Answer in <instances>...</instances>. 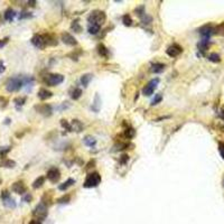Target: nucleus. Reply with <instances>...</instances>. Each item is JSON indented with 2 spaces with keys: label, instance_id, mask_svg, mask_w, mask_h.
<instances>
[{
  "label": "nucleus",
  "instance_id": "1",
  "mask_svg": "<svg viewBox=\"0 0 224 224\" xmlns=\"http://www.w3.org/2000/svg\"><path fill=\"white\" fill-rule=\"evenodd\" d=\"M33 82V78L29 76H13L6 82V90L8 92H18L25 84Z\"/></svg>",
  "mask_w": 224,
  "mask_h": 224
},
{
  "label": "nucleus",
  "instance_id": "2",
  "mask_svg": "<svg viewBox=\"0 0 224 224\" xmlns=\"http://www.w3.org/2000/svg\"><path fill=\"white\" fill-rule=\"evenodd\" d=\"M107 19V16H105V13L101 10H93L92 13H90L88 20L90 24H95V25H100L101 26Z\"/></svg>",
  "mask_w": 224,
  "mask_h": 224
},
{
  "label": "nucleus",
  "instance_id": "3",
  "mask_svg": "<svg viewBox=\"0 0 224 224\" xmlns=\"http://www.w3.org/2000/svg\"><path fill=\"white\" fill-rule=\"evenodd\" d=\"M100 183H101V175L99 173L94 171V173H90L86 176V179L83 185L86 188H91V187H96Z\"/></svg>",
  "mask_w": 224,
  "mask_h": 224
},
{
  "label": "nucleus",
  "instance_id": "4",
  "mask_svg": "<svg viewBox=\"0 0 224 224\" xmlns=\"http://www.w3.org/2000/svg\"><path fill=\"white\" fill-rule=\"evenodd\" d=\"M47 214H48L47 206H46L45 204L42 203V202H40L39 204L35 207L34 212H33V215L36 217V220H39V221L45 220L46 217H47Z\"/></svg>",
  "mask_w": 224,
  "mask_h": 224
},
{
  "label": "nucleus",
  "instance_id": "5",
  "mask_svg": "<svg viewBox=\"0 0 224 224\" xmlns=\"http://www.w3.org/2000/svg\"><path fill=\"white\" fill-rule=\"evenodd\" d=\"M63 81H64V76L62 74H48L44 79V82L49 86L59 85Z\"/></svg>",
  "mask_w": 224,
  "mask_h": 224
},
{
  "label": "nucleus",
  "instance_id": "6",
  "mask_svg": "<svg viewBox=\"0 0 224 224\" xmlns=\"http://www.w3.org/2000/svg\"><path fill=\"white\" fill-rule=\"evenodd\" d=\"M198 33L202 35L203 38H207V39H210V37H211L212 35L215 34V27L211 24L204 25V26H202L200 29H198Z\"/></svg>",
  "mask_w": 224,
  "mask_h": 224
},
{
  "label": "nucleus",
  "instance_id": "7",
  "mask_svg": "<svg viewBox=\"0 0 224 224\" xmlns=\"http://www.w3.org/2000/svg\"><path fill=\"white\" fill-rule=\"evenodd\" d=\"M158 83H159V79L158 78L154 79V80H151L150 82H148V84H147V85L144 88V90H142V93L147 96H150L152 93H154L155 89L157 88Z\"/></svg>",
  "mask_w": 224,
  "mask_h": 224
},
{
  "label": "nucleus",
  "instance_id": "8",
  "mask_svg": "<svg viewBox=\"0 0 224 224\" xmlns=\"http://www.w3.org/2000/svg\"><path fill=\"white\" fill-rule=\"evenodd\" d=\"M32 44L35 46L36 48H39V49H44L46 47V43H45V39H44L43 35H39V34H35L34 36L32 37L30 39Z\"/></svg>",
  "mask_w": 224,
  "mask_h": 224
},
{
  "label": "nucleus",
  "instance_id": "9",
  "mask_svg": "<svg viewBox=\"0 0 224 224\" xmlns=\"http://www.w3.org/2000/svg\"><path fill=\"white\" fill-rule=\"evenodd\" d=\"M11 191L19 195H24L26 194L27 192V187L23 181H15V183L11 185Z\"/></svg>",
  "mask_w": 224,
  "mask_h": 224
},
{
  "label": "nucleus",
  "instance_id": "10",
  "mask_svg": "<svg viewBox=\"0 0 224 224\" xmlns=\"http://www.w3.org/2000/svg\"><path fill=\"white\" fill-rule=\"evenodd\" d=\"M35 110L42 115H44V117H49V115H52V112H53L52 107L49 104H38V105H35Z\"/></svg>",
  "mask_w": 224,
  "mask_h": 224
},
{
  "label": "nucleus",
  "instance_id": "11",
  "mask_svg": "<svg viewBox=\"0 0 224 224\" xmlns=\"http://www.w3.org/2000/svg\"><path fill=\"white\" fill-rule=\"evenodd\" d=\"M48 181H51L52 183H56L59 181V178H61V171L55 167H52L49 171H47V175H46Z\"/></svg>",
  "mask_w": 224,
  "mask_h": 224
},
{
  "label": "nucleus",
  "instance_id": "12",
  "mask_svg": "<svg viewBox=\"0 0 224 224\" xmlns=\"http://www.w3.org/2000/svg\"><path fill=\"white\" fill-rule=\"evenodd\" d=\"M181 52H183L181 46H179L178 44H173V45H171L167 48L166 53H167L168 56H171V57H176V56H178Z\"/></svg>",
  "mask_w": 224,
  "mask_h": 224
},
{
  "label": "nucleus",
  "instance_id": "13",
  "mask_svg": "<svg viewBox=\"0 0 224 224\" xmlns=\"http://www.w3.org/2000/svg\"><path fill=\"white\" fill-rule=\"evenodd\" d=\"M62 40H63V43L69 46H75L78 44L76 39H75L69 33H63V34H62Z\"/></svg>",
  "mask_w": 224,
  "mask_h": 224
},
{
  "label": "nucleus",
  "instance_id": "14",
  "mask_svg": "<svg viewBox=\"0 0 224 224\" xmlns=\"http://www.w3.org/2000/svg\"><path fill=\"white\" fill-rule=\"evenodd\" d=\"M38 98H39L40 100H47L49 99V98H52L53 96V93H52L51 91L46 90V89H40L39 91H38Z\"/></svg>",
  "mask_w": 224,
  "mask_h": 224
},
{
  "label": "nucleus",
  "instance_id": "15",
  "mask_svg": "<svg viewBox=\"0 0 224 224\" xmlns=\"http://www.w3.org/2000/svg\"><path fill=\"white\" fill-rule=\"evenodd\" d=\"M43 37H44V39H45L46 46L57 45V40H56V38L54 37L53 35H51V34H45V35H43Z\"/></svg>",
  "mask_w": 224,
  "mask_h": 224
},
{
  "label": "nucleus",
  "instance_id": "16",
  "mask_svg": "<svg viewBox=\"0 0 224 224\" xmlns=\"http://www.w3.org/2000/svg\"><path fill=\"white\" fill-rule=\"evenodd\" d=\"M15 17H16V11L11 8H8L5 11V13H3V18H5L7 22H13Z\"/></svg>",
  "mask_w": 224,
  "mask_h": 224
},
{
  "label": "nucleus",
  "instance_id": "17",
  "mask_svg": "<svg viewBox=\"0 0 224 224\" xmlns=\"http://www.w3.org/2000/svg\"><path fill=\"white\" fill-rule=\"evenodd\" d=\"M71 129H72V131H76V132H81V131L83 130V125L81 121L79 120H73L72 123H71Z\"/></svg>",
  "mask_w": 224,
  "mask_h": 224
},
{
  "label": "nucleus",
  "instance_id": "18",
  "mask_svg": "<svg viewBox=\"0 0 224 224\" xmlns=\"http://www.w3.org/2000/svg\"><path fill=\"white\" fill-rule=\"evenodd\" d=\"M165 64H161V63H155V64L151 65V71L152 73H161L164 72V69H165Z\"/></svg>",
  "mask_w": 224,
  "mask_h": 224
},
{
  "label": "nucleus",
  "instance_id": "19",
  "mask_svg": "<svg viewBox=\"0 0 224 224\" xmlns=\"http://www.w3.org/2000/svg\"><path fill=\"white\" fill-rule=\"evenodd\" d=\"M16 166V161L11 159H5L3 161H0V167H6V168H13Z\"/></svg>",
  "mask_w": 224,
  "mask_h": 224
},
{
  "label": "nucleus",
  "instance_id": "20",
  "mask_svg": "<svg viewBox=\"0 0 224 224\" xmlns=\"http://www.w3.org/2000/svg\"><path fill=\"white\" fill-rule=\"evenodd\" d=\"M208 45H210V42H208L207 38H203L200 43L197 44V47H198V49H200V51L205 52L206 49L208 48Z\"/></svg>",
  "mask_w": 224,
  "mask_h": 224
},
{
  "label": "nucleus",
  "instance_id": "21",
  "mask_svg": "<svg viewBox=\"0 0 224 224\" xmlns=\"http://www.w3.org/2000/svg\"><path fill=\"white\" fill-rule=\"evenodd\" d=\"M3 205L6 206V207H8V208H15L16 207V202H15V200H13V197H8V198H6V200H3Z\"/></svg>",
  "mask_w": 224,
  "mask_h": 224
},
{
  "label": "nucleus",
  "instance_id": "22",
  "mask_svg": "<svg viewBox=\"0 0 224 224\" xmlns=\"http://www.w3.org/2000/svg\"><path fill=\"white\" fill-rule=\"evenodd\" d=\"M75 183V181L74 179H72V178H69L67 179L66 181H65V183H63V184H61L59 186V191H66L67 188H69V187H71L72 186L73 184H74Z\"/></svg>",
  "mask_w": 224,
  "mask_h": 224
},
{
  "label": "nucleus",
  "instance_id": "23",
  "mask_svg": "<svg viewBox=\"0 0 224 224\" xmlns=\"http://www.w3.org/2000/svg\"><path fill=\"white\" fill-rule=\"evenodd\" d=\"M83 142L89 147H94L96 144V140L95 138H93L92 136H85L84 139H83Z\"/></svg>",
  "mask_w": 224,
  "mask_h": 224
},
{
  "label": "nucleus",
  "instance_id": "24",
  "mask_svg": "<svg viewBox=\"0 0 224 224\" xmlns=\"http://www.w3.org/2000/svg\"><path fill=\"white\" fill-rule=\"evenodd\" d=\"M100 107H101V100H100L99 94L96 93L95 98H94V103L92 104V110L95 111V112H98L99 111V109H100Z\"/></svg>",
  "mask_w": 224,
  "mask_h": 224
},
{
  "label": "nucleus",
  "instance_id": "25",
  "mask_svg": "<svg viewBox=\"0 0 224 224\" xmlns=\"http://www.w3.org/2000/svg\"><path fill=\"white\" fill-rule=\"evenodd\" d=\"M45 183V177L44 176H39L36 181L33 183V188H35V190H37V188H39V187L43 186V184Z\"/></svg>",
  "mask_w": 224,
  "mask_h": 224
},
{
  "label": "nucleus",
  "instance_id": "26",
  "mask_svg": "<svg viewBox=\"0 0 224 224\" xmlns=\"http://www.w3.org/2000/svg\"><path fill=\"white\" fill-rule=\"evenodd\" d=\"M98 53L101 56H103V57H107V56L109 55V51H108V48L105 47L103 44H99V45H98Z\"/></svg>",
  "mask_w": 224,
  "mask_h": 224
},
{
  "label": "nucleus",
  "instance_id": "27",
  "mask_svg": "<svg viewBox=\"0 0 224 224\" xmlns=\"http://www.w3.org/2000/svg\"><path fill=\"white\" fill-rule=\"evenodd\" d=\"M91 80H92V74H84L82 78H81V83L83 84L84 88H86Z\"/></svg>",
  "mask_w": 224,
  "mask_h": 224
},
{
  "label": "nucleus",
  "instance_id": "28",
  "mask_svg": "<svg viewBox=\"0 0 224 224\" xmlns=\"http://www.w3.org/2000/svg\"><path fill=\"white\" fill-rule=\"evenodd\" d=\"M100 28H101V26L100 25H95V24H90V26H89V33L92 35H96L98 34V32L100 30Z\"/></svg>",
  "mask_w": 224,
  "mask_h": 224
},
{
  "label": "nucleus",
  "instance_id": "29",
  "mask_svg": "<svg viewBox=\"0 0 224 224\" xmlns=\"http://www.w3.org/2000/svg\"><path fill=\"white\" fill-rule=\"evenodd\" d=\"M135 135H136V130H135L134 128H131V127H129V128H127V129L125 130V138H128V139L134 138Z\"/></svg>",
  "mask_w": 224,
  "mask_h": 224
},
{
  "label": "nucleus",
  "instance_id": "30",
  "mask_svg": "<svg viewBox=\"0 0 224 224\" xmlns=\"http://www.w3.org/2000/svg\"><path fill=\"white\" fill-rule=\"evenodd\" d=\"M71 28H72V29L74 30L75 33H81V32H82V27H81L80 23H79V19H76V20H74V22L72 23V25H71Z\"/></svg>",
  "mask_w": 224,
  "mask_h": 224
},
{
  "label": "nucleus",
  "instance_id": "31",
  "mask_svg": "<svg viewBox=\"0 0 224 224\" xmlns=\"http://www.w3.org/2000/svg\"><path fill=\"white\" fill-rule=\"evenodd\" d=\"M26 96H19V98H16V99L13 100V103L16 104V107H22L24 105L25 102H26Z\"/></svg>",
  "mask_w": 224,
  "mask_h": 224
},
{
  "label": "nucleus",
  "instance_id": "32",
  "mask_svg": "<svg viewBox=\"0 0 224 224\" xmlns=\"http://www.w3.org/2000/svg\"><path fill=\"white\" fill-rule=\"evenodd\" d=\"M81 95H82V90L81 89H75L74 91L72 92V99L73 100H79L81 98Z\"/></svg>",
  "mask_w": 224,
  "mask_h": 224
},
{
  "label": "nucleus",
  "instance_id": "33",
  "mask_svg": "<svg viewBox=\"0 0 224 224\" xmlns=\"http://www.w3.org/2000/svg\"><path fill=\"white\" fill-rule=\"evenodd\" d=\"M208 59L211 62H214V63H219L220 61H221V59H220V55L216 53H212L208 55Z\"/></svg>",
  "mask_w": 224,
  "mask_h": 224
},
{
  "label": "nucleus",
  "instance_id": "34",
  "mask_svg": "<svg viewBox=\"0 0 224 224\" xmlns=\"http://www.w3.org/2000/svg\"><path fill=\"white\" fill-rule=\"evenodd\" d=\"M122 23L125 26H131L132 25V19H131V17L129 15H125L122 17Z\"/></svg>",
  "mask_w": 224,
  "mask_h": 224
},
{
  "label": "nucleus",
  "instance_id": "35",
  "mask_svg": "<svg viewBox=\"0 0 224 224\" xmlns=\"http://www.w3.org/2000/svg\"><path fill=\"white\" fill-rule=\"evenodd\" d=\"M215 34H219L221 36H224V22L220 24L219 26L215 27Z\"/></svg>",
  "mask_w": 224,
  "mask_h": 224
},
{
  "label": "nucleus",
  "instance_id": "36",
  "mask_svg": "<svg viewBox=\"0 0 224 224\" xmlns=\"http://www.w3.org/2000/svg\"><path fill=\"white\" fill-rule=\"evenodd\" d=\"M135 13H136V15H138L139 17H144L146 13H145V6H139L138 8H136V10H135Z\"/></svg>",
  "mask_w": 224,
  "mask_h": 224
},
{
  "label": "nucleus",
  "instance_id": "37",
  "mask_svg": "<svg viewBox=\"0 0 224 224\" xmlns=\"http://www.w3.org/2000/svg\"><path fill=\"white\" fill-rule=\"evenodd\" d=\"M69 200H71V196H69V194H66V195H63L62 197H59V200H57V203H59V204H64V203H69Z\"/></svg>",
  "mask_w": 224,
  "mask_h": 224
},
{
  "label": "nucleus",
  "instance_id": "38",
  "mask_svg": "<svg viewBox=\"0 0 224 224\" xmlns=\"http://www.w3.org/2000/svg\"><path fill=\"white\" fill-rule=\"evenodd\" d=\"M33 17V15L30 13H28V11H22V13H19V16H18V18L19 19H27V18H32Z\"/></svg>",
  "mask_w": 224,
  "mask_h": 224
},
{
  "label": "nucleus",
  "instance_id": "39",
  "mask_svg": "<svg viewBox=\"0 0 224 224\" xmlns=\"http://www.w3.org/2000/svg\"><path fill=\"white\" fill-rule=\"evenodd\" d=\"M161 100H163V95H161V94H156L155 99L151 101V105H156V104H158L159 102H161Z\"/></svg>",
  "mask_w": 224,
  "mask_h": 224
},
{
  "label": "nucleus",
  "instance_id": "40",
  "mask_svg": "<svg viewBox=\"0 0 224 224\" xmlns=\"http://www.w3.org/2000/svg\"><path fill=\"white\" fill-rule=\"evenodd\" d=\"M61 125H62V127H63V128H65L66 130L72 131V129H71V123L67 122L65 119H62V120H61Z\"/></svg>",
  "mask_w": 224,
  "mask_h": 224
},
{
  "label": "nucleus",
  "instance_id": "41",
  "mask_svg": "<svg viewBox=\"0 0 224 224\" xmlns=\"http://www.w3.org/2000/svg\"><path fill=\"white\" fill-rule=\"evenodd\" d=\"M10 149H11V147H3V148L0 149V155L3 156V157H5V156L10 151Z\"/></svg>",
  "mask_w": 224,
  "mask_h": 224
},
{
  "label": "nucleus",
  "instance_id": "42",
  "mask_svg": "<svg viewBox=\"0 0 224 224\" xmlns=\"http://www.w3.org/2000/svg\"><path fill=\"white\" fill-rule=\"evenodd\" d=\"M0 197H1V200H6V198L10 197V193H9V191L3 190V192H1V194H0Z\"/></svg>",
  "mask_w": 224,
  "mask_h": 224
},
{
  "label": "nucleus",
  "instance_id": "43",
  "mask_svg": "<svg viewBox=\"0 0 224 224\" xmlns=\"http://www.w3.org/2000/svg\"><path fill=\"white\" fill-rule=\"evenodd\" d=\"M8 42H9V37H5V38H3V39H0V48L5 47Z\"/></svg>",
  "mask_w": 224,
  "mask_h": 224
},
{
  "label": "nucleus",
  "instance_id": "44",
  "mask_svg": "<svg viewBox=\"0 0 224 224\" xmlns=\"http://www.w3.org/2000/svg\"><path fill=\"white\" fill-rule=\"evenodd\" d=\"M141 20H142V23H144V24H150V23H151V17L145 15L144 17H141Z\"/></svg>",
  "mask_w": 224,
  "mask_h": 224
},
{
  "label": "nucleus",
  "instance_id": "45",
  "mask_svg": "<svg viewBox=\"0 0 224 224\" xmlns=\"http://www.w3.org/2000/svg\"><path fill=\"white\" fill-rule=\"evenodd\" d=\"M219 151L221 154L222 158L224 159V142H220L219 144Z\"/></svg>",
  "mask_w": 224,
  "mask_h": 224
},
{
  "label": "nucleus",
  "instance_id": "46",
  "mask_svg": "<svg viewBox=\"0 0 224 224\" xmlns=\"http://www.w3.org/2000/svg\"><path fill=\"white\" fill-rule=\"evenodd\" d=\"M129 160V156L128 155H122L120 158V163L121 164H125Z\"/></svg>",
  "mask_w": 224,
  "mask_h": 224
},
{
  "label": "nucleus",
  "instance_id": "47",
  "mask_svg": "<svg viewBox=\"0 0 224 224\" xmlns=\"http://www.w3.org/2000/svg\"><path fill=\"white\" fill-rule=\"evenodd\" d=\"M23 200H24V202H30V201H32V195H30L29 193H27Z\"/></svg>",
  "mask_w": 224,
  "mask_h": 224
},
{
  "label": "nucleus",
  "instance_id": "48",
  "mask_svg": "<svg viewBox=\"0 0 224 224\" xmlns=\"http://www.w3.org/2000/svg\"><path fill=\"white\" fill-rule=\"evenodd\" d=\"M5 69H6V67H5V65H3V62L0 61V73L5 72Z\"/></svg>",
  "mask_w": 224,
  "mask_h": 224
},
{
  "label": "nucleus",
  "instance_id": "49",
  "mask_svg": "<svg viewBox=\"0 0 224 224\" xmlns=\"http://www.w3.org/2000/svg\"><path fill=\"white\" fill-rule=\"evenodd\" d=\"M28 224H42V221H39V220H32V221L29 222Z\"/></svg>",
  "mask_w": 224,
  "mask_h": 224
},
{
  "label": "nucleus",
  "instance_id": "50",
  "mask_svg": "<svg viewBox=\"0 0 224 224\" xmlns=\"http://www.w3.org/2000/svg\"><path fill=\"white\" fill-rule=\"evenodd\" d=\"M28 6H32V7H35V5H36V1H28Z\"/></svg>",
  "mask_w": 224,
  "mask_h": 224
},
{
  "label": "nucleus",
  "instance_id": "51",
  "mask_svg": "<svg viewBox=\"0 0 224 224\" xmlns=\"http://www.w3.org/2000/svg\"><path fill=\"white\" fill-rule=\"evenodd\" d=\"M221 117H222V119L224 120V107L222 108V110H221Z\"/></svg>",
  "mask_w": 224,
  "mask_h": 224
},
{
  "label": "nucleus",
  "instance_id": "52",
  "mask_svg": "<svg viewBox=\"0 0 224 224\" xmlns=\"http://www.w3.org/2000/svg\"><path fill=\"white\" fill-rule=\"evenodd\" d=\"M5 123H6V125H8V123H10V119H8V118H7V119H6V120H5Z\"/></svg>",
  "mask_w": 224,
  "mask_h": 224
},
{
  "label": "nucleus",
  "instance_id": "53",
  "mask_svg": "<svg viewBox=\"0 0 224 224\" xmlns=\"http://www.w3.org/2000/svg\"><path fill=\"white\" fill-rule=\"evenodd\" d=\"M1 183H3V181H1V178H0V184H1Z\"/></svg>",
  "mask_w": 224,
  "mask_h": 224
}]
</instances>
